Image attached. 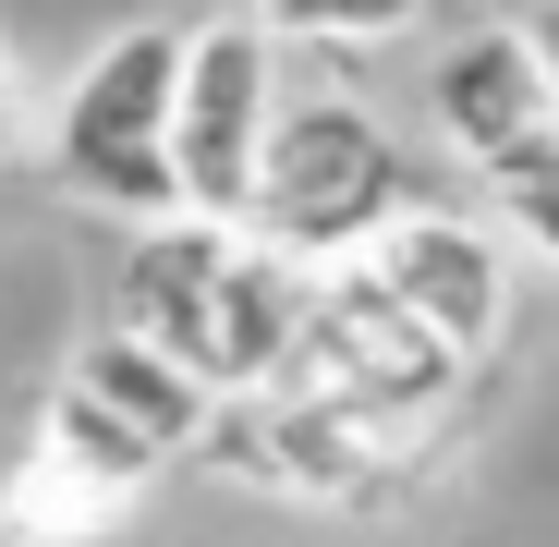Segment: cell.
<instances>
[{
	"label": "cell",
	"instance_id": "cell-7",
	"mask_svg": "<svg viewBox=\"0 0 559 547\" xmlns=\"http://www.w3.org/2000/svg\"><path fill=\"white\" fill-rule=\"evenodd\" d=\"M61 390H85V402H98V414H110L134 450H146V463L195 450V438H207V414H219V402H207L195 378H182L170 353H146L134 329H98V341H85V353L61 365Z\"/></svg>",
	"mask_w": 559,
	"mask_h": 547
},
{
	"label": "cell",
	"instance_id": "cell-6",
	"mask_svg": "<svg viewBox=\"0 0 559 547\" xmlns=\"http://www.w3.org/2000/svg\"><path fill=\"white\" fill-rule=\"evenodd\" d=\"M365 281H378L438 353H462L475 365L487 341H499V305H511V267H499V243L475 231V219H438V207H402L378 243L353 255Z\"/></svg>",
	"mask_w": 559,
	"mask_h": 547
},
{
	"label": "cell",
	"instance_id": "cell-12",
	"mask_svg": "<svg viewBox=\"0 0 559 547\" xmlns=\"http://www.w3.org/2000/svg\"><path fill=\"white\" fill-rule=\"evenodd\" d=\"M13 134H25V73L0 61V146H13Z\"/></svg>",
	"mask_w": 559,
	"mask_h": 547
},
{
	"label": "cell",
	"instance_id": "cell-11",
	"mask_svg": "<svg viewBox=\"0 0 559 547\" xmlns=\"http://www.w3.org/2000/svg\"><path fill=\"white\" fill-rule=\"evenodd\" d=\"M511 219H523V231H535V243H547V255H559V170H547V182H535V195H511Z\"/></svg>",
	"mask_w": 559,
	"mask_h": 547
},
{
	"label": "cell",
	"instance_id": "cell-10",
	"mask_svg": "<svg viewBox=\"0 0 559 547\" xmlns=\"http://www.w3.org/2000/svg\"><path fill=\"white\" fill-rule=\"evenodd\" d=\"M523 61H535V85H547V110H559V0H523Z\"/></svg>",
	"mask_w": 559,
	"mask_h": 547
},
{
	"label": "cell",
	"instance_id": "cell-8",
	"mask_svg": "<svg viewBox=\"0 0 559 547\" xmlns=\"http://www.w3.org/2000/svg\"><path fill=\"white\" fill-rule=\"evenodd\" d=\"M122 499H98V487H73V475H49V463H25V487L0 499V547H85Z\"/></svg>",
	"mask_w": 559,
	"mask_h": 547
},
{
	"label": "cell",
	"instance_id": "cell-9",
	"mask_svg": "<svg viewBox=\"0 0 559 547\" xmlns=\"http://www.w3.org/2000/svg\"><path fill=\"white\" fill-rule=\"evenodd\" d=\"M255 37H317V49H378V37H402L426 0H255Z\"/></svg>",
	"mask_w": 559,
	"mask_h": 547
},
{
	"label": "cell",
	"instance_id": "cell-4",
	"mask_svg": "<svg viewBox=\"0 0 559 547\" xmlns=\"http://www.w3.org/2000/svg\"><path fill=\"white\" fill-rule=\"evenodd\" d=\"M267 110H280L267 37L255 25H182V85H170V195H182V219L243 231Z\"/></svg>",
	"mask_w": 559,
	"mask_h": 547
},
{
	"label": "cell",
	"instance_id": "cell-3",
	"mask_svg": "<svg viewBox=\"0 0 559 547\" xmlns=\"http://www.w3.org/2000/svg\"><path fill=\"white\" fill-rule=\"evenodd\" d=\"M170 85H182V25H122L49 110V170L85 207L122 219H182L170 195Z\"/></svg>",
	"mask_w": 559,
	"mask_h": 547
},
{
	"label": "cell",
	"instance_id": "cell-1",
	"mask_svg": "<svg viewBox=\"0 0 559 547\" xmlns=\"http://www.w3.org/2000/svg\"><path fill=\"white\" fill-rule=\"evenodd\" d=\"M305 281H317V267L267 255L255 231H219V219H146L134 255H122V305H110V329H134L146 353H170L207 402H267L280 365H293V329H305Z\"/></svg>",
	"mask_w": 559,
	"mask_h": 547
},
{
	"label": "cell",
	"instance_id": "cell-5",
	"mask_svg": "<svg viewBox=\"0 0 559 547\" xmlns=\"http://www.w3.org/2000/svg\"><path fill=\"white\" fill-rule=\"evenodd\" d=\"M426 110H438V134L475 158L499 195H535V182L559 170V110H547V85H535V61H523L511 25L450 37V49H438V85H426Z\"/></svg>",
	"mask_w": 559,
	"mask_h": 547
},
{
	"label": "cell",
	"instance_id": "cell-2",
	"mask_svg": "<svg viewBox=\"0 0 559 547\" xmlns=\"http://www.w3.org/2000/svg\"><path fill=\"white\" fill-rule=\"evenodd\" d=\"M414 207V182H402V134L365 110V98H293V110H267V146H255V195H243V231L267 255H293V267H341L365 255L390 219Z\"/></svg>",
	"mask_w": 559,
	"mask_h": 547
}]
</instances>
